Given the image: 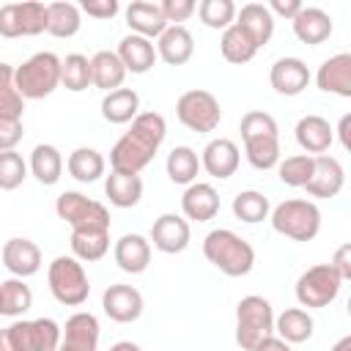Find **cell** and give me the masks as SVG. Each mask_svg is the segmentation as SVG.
<instances>
[{"mask_svg": "<svg viewBox=\"0 0 351 351\" xmlns=\"http://www.w3.org/2000/svg\"><path fill=\"white\" fill-rule=\"evenodd\" d=\"M167 134V121L148 110V112H137V118L132 121L129 132H123L118 137V143L110 151V167L115 173H132L140 176V170H145L154 159V154L159 151V145L165 143Z\"/></svg>", "mask_w": 351, "mask_h": 351, "instance_id": "cell-1", "label": "cell"}, {"mask_svg": "<svg viewBox=\"0 0 351 351\" xmlns=\"http://www.w3.org/2000/svg\"><path fill=\"white\" fill-rule=\"evenodd\" d=\"M203 255L214 269H219L228 277H244L255 266L252 244L247 239H241L239 233H233L230 228H217V230L206 233Z\"/></svg>", "mask_w": 351, "mask_h": 351, "instance_id": "cell-2", "label": "cell"}, {"mask_svg": "<svg viewBox=\"0 0 351 351\" xmlns=\"http://www.w3.org/2000/svg\"><path fill=\"white\" fill-rule=\"evenodd\" d=\"M271 228L291 241H313L321 230V208L313 200L291 197L269 211Z\"/></svg>", "mask_w": 351, "mask_h": 351, "instance_id": "cell-3", "label": "cell"}, {"mask_svg": "<svg viewBox=\"0 0 351 351\" xmlns=\"http://www.w3.org/2000/svg\"><path fill=\"white\" fill-rule=\"evenodd\" d=\"M14 82L22 99H44L60 88V58L55 52H36L14 69Z\"/></svg>", "mask_w": 351, "mask_h": 351, "instance_id": "cell-4", "label": "cell"}, {"mask_svg": "<svg viewBox=\"0 0 351 351\" xmlns=\"http://www.w3.org/2000/svg\"><path fill=\"white\" fill-rule=\"evenodd\" d=\"M47 282H49L55 302L66 307H80L90 296L88 274L74 255H58L47 269Z\"/></svg>", "mask_w": 351, "mask_h": 351, "instance_id": "cell-5", "label": "cell"}, {"mask_svg": "<svg viewBox=\"0 0 351 351\" xmlns=\"http://www.w3.org/2000/svg\"><path fill=\"white\" fill-rule=\"evenodd\" d=\"M274 335V310L271 302L250 293L236 304V343L244 351H252L263 337Z\"/></svg>", "mask_w": 351, "mask_h": 351, "instance_id": "cell-6", "label": "cell"}, {"mask_svg": "<svg viewBox=\"0 0 351 351\" xmlns=\"http://www.w3.org/2000/svg\"><path fill=\"white\" fill-rule=\"evenodd\" d=\"M55 214L69 222L71 230H110L107 206L85 197L82 192H60L55 200Z\"/></svg>", "mask_w": 351, "mask_h": 351, "instance_id": "cell-7", "label": "cell"}, {"mask_svg": "<svg viewBox=\"0 0 351 351\" xmlns=\"http://www.w3.org/2000/svg\"><path fill=\"white\" fill-rule=\"evenodd\" d=\"M176 118L189 132L208 134V132H214L219 126L222 107H219V101H217L214 93L200 90V88H192V90H186V93L178 96V101H176Z\"/></svg>", "mask_w": 351, "mask_h": 351, "instance_id": "cell-8", "label": "cell"}, {"mask_svg": "<svg viewBox=\"0 0 351 351\" xmlns=\"http://www.w3.org/2000/svg\"><path fill=\"white\" fill-rule=\"evenodd\" d=\"M340 288H343L340 274L329 263H315V266H310L307 271L299 274V280H296V302L302 307H315L318 310V307L332 304L337 299Z\"/></svg>", "mask_w": 351, "mask_h": 351, "instance_id": "cell-9", "label": "cell"}, {"mask_svg": "<svg viewBox=\"0 0 351 351\" xmlns=\"http://www.w3.org/2000/svg\"><path fill=\"white\" fill-rule=\"evenodd\" d=\"M47 30V5L27 0V3H8L0 5V36L19 38V36H38Z\"/></svg>", "mask_w": 351, "mask_h": 351, "instance_id": "cell-10", "label": "cell"}, {"mask_svg": "<svg viewBox=\"0 0 351 351\" xmlns=\"http://www.w3.org/2000/svg\"><path fill=\"white\" fill-rule=\"evenodd\" d=\"M5 329H8L16 351H58V346H60V326L52 318L14 321Z\"/></svg>", "mask_w": 351, "mask_h": 351, "instance_id": "cell-11", "label": "cell"}, {"mask_svg": "<svg viewBox=\"0 0 351 351\" xmlns=\"http://www.w3.org/2000/svg\"><path fill=\"white\" fill-rule=\"evenodd\" d=\"M143 307H145L143 293L134 285L115 282L101 293V310L115 324H134L143 315Z\"/></svg>", "mask_w": 351, "mask_h": 351, "instance_id": "cell-12", "label": "cell"}, {"mask_svg": "<svg viewBox=\"0 0 351 351\" xmlns=\"http://www.w3.org/2000/svg\"><path fill=\"white\" fill-rule=\"evenodd\" d=\"M343 184H346V170H343L340 159H335L329 154L313 156V173H310V181L304 184V192L310 197H318V200L335 197V195H340Z\"/></svg>", "mask_w": 351, "mask_h": 351, "instance_id": "cell-13", "label": "cell"}, {"mask_svg": "<svg viewBox=\"0 0 351 351\" xmlns=\"http://www.w3.org/2000/svg\"><path fill=\"white\" fill-rule=\"evenodd\" d=\"M189 222L181 214H159L151 225V244L165 255H178L189 247Z\"/></svg>", "mask_w": 351, "mask_h": 351, "instance_id": "cell-14", "label": "cell"}, {"mask_svg": "<svg viewBox=\"0 0 351 351\" xmlns=\"http://www.w3.org/2000/svg\"><path fill=\"white\" fill-rule=\"evenodd\" d=\"M99 318L93 313H74L66 318V326L60 329V348L63 351H96L99 348Z\"/></svg>", "mask_w": 351, "mask_h": 351, "instance_id": "cell-15", "label": "cell"}, {"mask_svg": "<svg viewBox=\"0 0 351 351\" xmlns=\"http://www.w3.org/2000/svg\"><path fill=\"white\" fill-rule=\"evenodd\" d=\"M239 162H241V151H239V145L230 137H214V140H208V145L200 154V167L211 178H219V181L230 178L239 170Z\"/></svg>", "mask_w": 351, "mask_h": 351, "instance_id": "cell-16", "label": "cell"}, {"mask_svg": "<svg viewBox=\"0 0 351 351\" xmlns=\"http://www.w3.org/2000/svg\"><path fill=\"white\" fill-rule=\"evenodd\" d=\"M0 258H3V266H5L14 277H19V280L33 277V274H38V269H41V250H38V244L30 241V239H22V236L8 239V241L3 244Z\"/></svg>", "mask_w": 351, "mask_h": 351, "instance_id": "cell-17", "label": "cell"}, {"mask_svg": "<svg viewBox=\"0 0 351 351\" xmlns=\"http://www.w3.org/2000/svg\"><path fill=\"white\" fill-rule=\"evenodd\" d=\"M269 82L280 96H299L310 85V69L302 58H280L269 69Z\"/></svg>", "mask_w": 351, "mask_h": 351, "instance_id": "cell-18", "label": "cell"}, {"mask_svg": "<svg viewBox=\"0 0 351 351\" xmlns=\"http://www.w3.org/2000/svg\"><path fill=\"white\" fill-rule=\"evenodd\" d=\"M293 134H296L299 148H302L304 154H310V156H321V154H326L329 145L335 143V129L329 126L326 118H321V115H315V112L302 115V118L296 121Z\"/></svg>", "mask_w": 351, "mask_h": 351, "instance_id": "cell-19", "label": "cell"}, {"mask_svg": "<svg viewBox=\"0 0 351 351\" xmlns=\"http://www.w3.org/2000/svg\"><path fill=\"white\" fill-rule=\"evenodd\" d=\"M181 211H184V219L189 222H208L219 214V195L211 184L206 181H195L184 189L181 195Z\"/></svg>", "mask_w": 351, "mask_h": 351, "instance_id": "cell-20", "label": "cell"}, {"mask_svg": "<svg viewBox=\"0 0 351 351\" xmlns=\"http://www.w3.org/2000/svg\"><path fill=\"white\" fill-rule=\"evenodd\" d=\"M315 85L324 93H335L343 99H351V55L337 52L326 58L315 71Z\"/></svg>", "mask_w": 351, "mask_h": 351, "instance_id": "cell-21", "label": "cell"}, {"mask_svg": "<svg viewBox=\"0 0 351 351\" xmlns=\"http://www.w3.org/2000/svg\"><path fill=\"white\" fill-rule=\"evenodd\" d=\"M123 16H126L129 30L134 36H143V38H159L167 30L162 5L159 3H151V0H134V3H129L126 11H123Z\"/></svg>", "mask_w": 351, "mask_h": 351, "instance_id": "cell-22", "label": "cell"}, {"mask_svg": "<svg viewBox=\"0 0 351 351\" xmlns=\"http://www.w3.org/2000/svg\"><path fill=\"white\" fill-rule=\"evenodd\" d=\"M112 258H115L121 271L143 274L151 263V241L140 233H123L112 247Z\"/></svg>", "mask_w": 351, "mask_h": 351, "instance_id": "cell-23", "label": "cell"}, {"mask_svg": "<svg viewBox=\"0 0 351 351\" xmlns=\"http://www.w3.org/2000/svg\"><path fill=\"white\" fill-rule=\"evenodd\" d=\"M291 25H293V36L302 44H310V47L324 44L335 30L332 16L324 8H315V5H302V11L291 19Z\"/></svg>", "mask_w": 351, "mask_h": 351, "instance_id": "cell-24", "label": "cell"}, {"mask_svg": "<svg viewBox=\"0 0 351 351\" xmlns=\"http://www.w3.org/2000/svg\"><path fill=\"white\" fill-rule=\"evenodd\" d=\"M156 58H162L167 66H184L195 55V38L184 25H167V30L156 38Z\"/></svg>", "mask_w": 351, "mask_h": 351, "instance_id": "cell-25", "label": "cell"}, {"mask_svg": "<svg viewBox=\"0 0 351 351\" xmlns=\"http://www.w3.org/2000/svg\"><path fill=\"white\" fill-rule=\"evenodd\" d=\"M115 55L121 58L126 74L129 71L132 74H145L156 63V47H154V41L151 38H143V36H134V33H129V36H123L118 41Z\"/></svg>", "mask_w": 351, "mask_h": 351, "instance_id": "cell-26", "label": "cell"}, {"mask_svg": "<svg viewBox=\"0 0 351 351\" xmlns=\"http://www.w3.org/2000/svg\"><path fill=\"white\" fill-rule=\"evenodd\" d=\"M236 25L255 41V47L261 49L263 44L271 41L274 36V16L263 3H247L241 5V11H236Z\"/></svg>", "mask_w": 351, "mask_h": 351, "instance_id": "cell-27", "label": "cell"}, {"mask_svg": "<svg viewBox=\"0 0 351 351\" xmlns=\"http://www.w3.org/2000/svg\"><path fill=\"white\" fill-rule=\"evenodd\" d=\"M123 80H126V69H123V63H121V58L115 52L99 49L90 58V85H96L99 90L110 93V90L123 88Z\"/></svg>", "mask_w": 351, "mask_h": 351, "instance_id": "cell-28", "label": "cell"}, {"mask_svg": "<svg viewBox=\"0 0 351 351\" xmlns=\"http://www.w3.org/2000/svg\"><path fill=\"white\" fill-rule=\"evenodd\" d=\"M137 112H140V96L134 88H118V90L104 93L101 99V118L107 123H115V126L132 123Z\"/></svg>", "mask_w": 351, "mask_h": 351, "instance_id": "cell-29", "label": "cell"}, {"mask_svg": "<svg viewBox=\"0 0 351 351\" xmlns=\"http://www.w3.org/2000/svg\"><path fill=\"white\" fill-rule=\"evenodd\" d=\"M313 329H315V321L307 310L302 307H288L282 310L280 315H274V332L280 340H285L288 346L293 343H307L313 337Z\"/></svg>", "mask_w": 351, "mask_h": 351, "instance_id": "cell-30", "label": "cell"}, {"mask_svg": "<svg viewBox=\"0 0 351 351\" xmlns=\"http://www.w3.org/2000/svg\"><path fill=\"white\" fill-rule=\"evenodd\" d=\"M27 170L33 173V178L44 186H52L60 181L63 176V156L60 151L52 145V143H38L33 151H30V165Z\"/></svg>", "mask_w": 351, "mask_h": 351, "instance_id": "cell-31", "label": "cell"}, {"mask_svg": "<svg viewBox=\"0 0 351 351\" xmlns=\"http://www.w3.org/2000/svg\"><path fill=\"white\" fill-rule=\"evenodd\" d=\"M104 195L115 208H134L143 197V178L132 173L110 170V176L104 178Z\"/></svg>", "mask_w": 351, "mask_h": 351, "instance_id": "cell-32", "label": "cell"}, {"mask_svg": "<svg viewBox=\"0 0 351 351\" xmlns=\"http://www.w3.org/2000/svg\"><path fill=\"white\" fill-rule=\"evenodd\" d=\"M104 167H107L104 156H101L96 148H88V145L74 148V151L69 154V159H66L69 176H71L74 181H80V184H93V181H99V178L104 176Z\"/></svg>", "mask_w": 351, "mask_h": 351, "instance_id": "cell-33", "label": "cell"}, {"mask_svg": "<svg viewBox=\"0 0 351 351\" xmlns=\"http://www.w3.org/2000/svg\"><path fill=\"white\" fill-rule=\"evenodd\" d=\"M82 27V11L74 3L58 0L47 5V33L55 38H71Z\"/></svg>", "mask_w": 351, "mask_h": 351, "instance_id": "cell-34", "label": "cell"}, {"mask_svg": "<svg viewBox=\"0 0 351 351\" xmlns=\"http://www.w3.org/2000/svg\"><path fill=\"white\" fill-rule=\"evenodd\" d=\"M165 170H167V178H170L173 184L189 186V184H195V178H197L200 156H197V151L189 148V145H176V148L167 154V159H165Z\"/></svg>", "mask_w": 351, "mask_h": 351, "instance_id": "cell-35", "label": "cell"}, {"mask_svg": "<svg viewBox=\"0 0 351 351\" xmlns=\"http://www.w3.org/2000/svg\"><path fill=\"white\" fill-rule=\"evenodd\" d=\"M71 255L82 263L101 261L110 250V230H71Z\"/></svg>", "mask_w": 351, "mask_h": 351, "instance_id": "cell-36", "label": "cell"}, {"mask_svg": "<svg viewBox=\"0 0 351 351\" xmlns=\"http://www.w3.org/2000/svg\"><path fill=\"white\" fill-rule=\"evenodd\" d=\"M219 52H222V58L228 60V63H233V66H241V63H250L252 58H255V52H258V47H255V41L233 22L230 27H225L222 30V38H219Z\"/></svg>", "mask_w": 351, "mask_h": 351, "instance_id": "cell-37", "label": "cell"}, {"mask_svg": "<svg viewBox=\"0 0 351 351\" xmlns=\"http://www.w3.org/2000/svg\"><path fill=\"white\" fill-rule=\"evenodd\" d=\"M0 296H3L0 315L19 318V315H25V313L33 307V291H30V285H27L25 280H19V277L3 280V282H0Z\"/></svg>", "mask_w": 351, "mask_h": 351, "instance_id": "cell-38", "label": "cell"}, {"mask_svg": "<svg viewBox=\"0 0 351 351\" xmlns=\"http://www.w3.org/2000/svg\"><path fill=\"white\" fill-rule=\"evenodd\" d=\"M230 208H233V217L241 219V222H247V225H255V222L269 219V211H271L269 197H266L263 192H258V189H244V192H239V195L233 197Z\"/></svg>", "mask_w": 351, "mask_h": 351, "instance_id": "cell-39", "label": "cell"}, {"mask_svg": "<svg viewBox=\"0 0 351 351\" xmlns=\"http://www.w3.org/2000/svg\"><path fill=\"white\" fill-rule=\"evenodd\" d=\"M244 156L255 170H271L280 162V134L244 140Z\"/></svg>", "mask_w": 351, "mask_h": 351, "instance_id": "cell-40", "label": "cell"}, {"mask_svg": "<svg viewBox=\"0 0 351 351\" xmlns=\"http://www.w3.org/2000/svg\"><path fill=\"white\" fill-rule=\"evenodd\" d=\"M22 112H25V99L16 90L14 66L11 63H0V118L22 121Z\"/></svg>", "mask_w": 351, "mask_h": 351, "instance_id": "cell-41", "label": "cell"}, {"mask_svg": "<svg viewBox=\"0 0 351 351\" xmlns=\"http://www.w3.org/2000/svg\"><path fill=\"white\" fill-rule=\"evenodd\" d=\"M60 85L71 93H82L90 85V58L71 52L60 60Z\"/></svg>", "mask_w": 351, "mask_h": 351, "instance_id": "cell-42", "label": "cell"}, {"mask_svg": "<svg viewBox=\"0 0 351 351\" xmlns=\"http://www.w3.org/2000/svg\"><path fill=\"white\" fill-rule=\"evenodd\" d=\"M236 3L233 0H200L197 3V16L206 27L211 30H225L236 22Z\"/></svg>", "mask_w": 351, "mask_h": 351, "instance_id": "cell-43", "label": "cell"}, {"mask_svg": "<svg viewBox=\"0 0 351 351\" xmlns=\"http://www.w3.org/2000/svg\"><path fill=\"white\" fill-rule=\"evenodd\" d=\"M313 173V156L310 154H293L277 162V176L285 186H299L304 189V184L310 181Z\"/></svg>", "mask_w": 351, "mask_h": 351, "instance_id": "cell-44", "label": "cell"}, {"mask_svg": "<svg viewBox=\"0 0 351 351\" xmlns=\"http://www.w3.org/2000/svg\"><path fill=\"white\" fill-rule=\"evenodd\" d=\"M27 178V162L16 151H0V189L14 192Z\"/></svg>", "mask_w": 351, "mask_h": 351, "instance_id": "cell-45", "label": "cell"}, {"mask_svg": "<svg viewBox=\"0 0 351 351\" xmlns=\"http://www.w3.org/2000/svg\"><path fill=\"white\" fill-rule=\"evenodd\" d=\"M159 5H162V14H165L167 25H181V22H186L197 11L195 0H162Z\"/></svg>", "mask_w": 351, "mask_h": 351, "instance_id": "cell-46", "label": "cell"}, {"mask_svg": "<svg viewBox=\"0 0 351 351\" xmlns=\"http://www.w3.org/2000/svg\"><path fill=\"white\" fill-rule=\"evenodd\" d=\"M80 11L93 19H112L121 11V5H118V0H82Z\"/></svg>", "mask_w": 351, "mask_h": 351, "instance_id": "cell-47", "label": "cell"}, {"mask_svg": "<svg viewBox=\"0 0 351 351\" xmlns=\"http://www.w3.org/2000/svg\"><path fill=\"white\" fill-rule=\"evenodd\" d=\"M22 134H25L22 121L0 118V151H16V145H19Z\"/></svg>", "mask_w": 351, "mask_h": 351, "instance_id": "cell-48", "label": "cell"}, {"mask_svg": "<svg viewBox=\"0 0 351 351\" xmlns=\"http://www.w3.org/2000/svg\"><path fill=\"white\" fill-rule=\"evenodd\" d=\"M329 266L340 274V280H343V282H346V280H351V244H348V241H346V244H340V247L335 250V255H332Z\"/></svg>", "mask_w": 351, "mask_h": 351, "instance_id": "cell-49", "label": "cell"}, {"mask_svg": "<svg viewBox=\"0 0 351 351\" xmlns=\"http://www.w3.org/2000/svg\"><path fill=\"white\" fill-rule=\"evenodd\" d=\"M266 8L271 11V16H285V19H293V16L302 11V3H299V0H271Z\"/></svg>", "mask_w": 351, "mask_h": 351, "instance_id": "cell-50", "label": "cell"}, {"mask_svg": "<svg viewBox=\"0 0 351 351\" xmlns=\"http://www.w3.org/2000/svg\"><path fill=\"white\" fill-rule=\"evenodd\" d=\"M252 351H291V346H288L285 340H280L277 335H269V337H263Z\"/></svg>", "mask_w": 351, "mask_h": 351, "instance_id": "cell-51", "label": "cell"}, {"mask_svg": "<svg viewBox=\"0 0 351 351\" xmlns=\"http://www.w3.org/2000/svg\"><path fill=\"white\" fill-rule=\"evenodd\" d=\"M348 129H351V115L346 112V115L340 118V123H337V137H340V145H343L346 151L351 148V132H348Z\"/></svg>", "mask_w": 351, "mask_h": 351, "instance_id": "cell-52", "label": "cell"}, {"mask_svg": "<svg viewBox=\"0 0 351 351\" xmlns=\"http://www.w3.org/2000/svg\"><path fill=\"white\" fill-rule=\"evenodd\" d=\"M110 351H143V348L137 343H132V340H118V343L110 346Z\"/></svg>", "mask_w": 351, "mask_h": 351, "instance_id": "cell-53", "label": "cell"}, {"mask_svg": "<svg viewBox=\"0 0 351 351\" xmlns=\"http://www.w3.org/2000/svg\"><path fill=\"white\" fill-rule=\"evenodd\" d=\"M0 351H16V346H14L11 335H8V329H0Z\"/></svg>", "mask_w": 351, "mask_h": 351, "instance_id": "cell-54", "label": "cell"}, {"mask_svg": "<svg viewBox=\"0 0 351 351\" xmlns=\"http://www.w3.org/2000/svg\"><path fill=\"white\" fill-rule=\"evenodd\" d=\"M329 351H351V335H346V337H340Z\"/></svg>", "mask_w": 351, "mask_h": 351, "instance_id": "cell-55", "label": "cell"}, {"mask_svg": "<svg viewBox=\"0 0 351 351\" xmlns=\"http://www.w3.org/2000/svg\"><path fill=\"white\" fill-rule=\"evenodd\" d=\"M0 304H3V296H0Z\"/></svg>", "mask_w": 351, "mask_h": 351, "instance_id": "cell-56", "label": "cell"}, {"mask_svg": "<svg viewBox=\"0 0 351 351\" xmlns=\"http://www.w3.org/2000/svg\"><path fill=\"white\" fill-rule=\"evenodd\" d=\"M58 351H63V348H60V346H58Z\"/></svg>", "mask_w": 351, "mask_h": 351, "instance_id": "cell-57", "label": "cell"}]
</instances>
